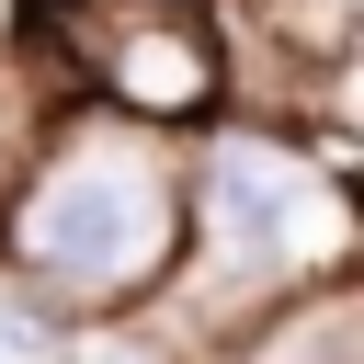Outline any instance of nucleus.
<instances>
[{
    "label": "nucleus",
    "instance_id": "f257e3e1",
    "mask_svg": "<svg viewBox=\"0 0 364 364\" xmlns=\"http://www.w3.org/2000/svg\"><path fill=\"white\" fill-rule=\"evenodd\" d=\"M182 239V171L136 125H68L11 193V273L57 307L136 296Z\"/></svg>",
    "mask_w": 364,
    "mask_h": 364
},
{
    "label": "nucleus",
    "instance_id": "f03ea898",
    "mask_svg": "<svg viewBox=\"0 0 364 364\" xmlns=\"http://www.w3.org/2000/svg\"><path fill=\"white\" fill-rule=\"evenodd\" d=\"M193 216H205V273L273 284V296H284L307 262L341 250V193H330L307 159H284L273 136H216L205 171H193Z\"/></svg>",
    "mask_w": 364,
    "mask_h": 364
},
{
    "label": "nucleus",
    "instance_id": "7ed1b4c3",
    "mask_svg": "<svg viewBox=\"0 0 364 364\" xmlns=\"http://www.w3.org/2000/svg\"><path fill=\"white\" fill-rule=\"evenodd\" d=\"M46 34L136 114V125H182L216 102V34L182 0H46Z\"/></svg>",
    "mask_w": 364,
    "mask_h": 364
},
{
    "label": "nucleus",
    "instance_id": "20e7f679",
    "mask_svg": "<svg viewBox=\"0 0 364 364\" xmlns=\"http://www.w3.org/2000/svg\"><path fill=\"white\" fill-rule=\"evenodd\" d=\"M11 171H23V91L0 80V182H11Z\"/></svg>",
    "mask_w": 364,
    "mask_h": 364
}]
</instances>
